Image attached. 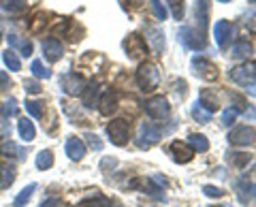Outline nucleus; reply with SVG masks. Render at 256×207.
I'll return each mask as SVG.
<instances>
[{"label": "nucleus", "instance_id": "4", "mask_svg": "<svg viewBox=\"0 0 256 207\" xmlns=\"http://www.w3.org/2000/svg\"><path fill=\"white\" fill-rule=\"evenodd\" d=\"M169 100L164 96H152L148 102H146V114L152 118V120H162V118L169 116Z\"/></svg>", "mask_w": 256, "mask_h": 207}, {"label": "nucleus", "instance_id": "14", "mask_svg": "<svg viewBox=\"0 0 256 207\" xmlns=\"http://www.w3.org/2000/svg\"><path fill=\"white\" fill-rule=\"evenodd\" d=\"M62 52H64L62 45H60V41H56V38H45L43 41V54L50 62H58L62 58Z\"/></svg>", "mask_w": 256, "mask_h": 207}, {"label": "nucleus", "instance_id": "44", "mask_svg": "<svg viewBox=\"0 0 256 207\" xmlns=\"http://www.w3.org/2000/svg\"><path fill=\"white\" fill-rule=\"evenodd\" d=\"M56 205H60V198H47V201H43L41 203V207H56Z\"/></svg>", "mask_w": 256, "mask_h": 207}, {"label": "nucleus", "instance_id": "32", "mask_svg": "<svg viewBox=\"0 0 256 207\" xmlns=\"http://www.w3.org/2000/svg\"><path fill=\"white\" fill-rule=\"evenodd\" d=\"M192 118H194L196 122H201V124H207V122L212 120V114H210V111H205V109L196 102V105L192 107Z\"/></svg>", "mask_w": 256, "mask_h": 207}, {"label": "nucleus", "instance_id": "40", "mask_svg": "<svg viewBox=\"0 0 256 207\" xmlns=\"http://www.w3.org/2000/svg\"><path fill=\"white\" fill-rule=\"evenodd\" d=\"M24 88H26V92H30V94H38V92H41V86H38L36 79H26Z\"/></svg>", "mask_w": 256, "mask_h": 207}, {"label": "nucleus", "instance_id": "34", "mask_svg": "<svg viewBox=\"0 0 256 207\" xmlns=\"http://www.w3.org/2000/svg\"><path fill=\"white\" fill-rule=\"evenodd\" d=\"M164 2L169 4V9H171L175 20H182L184 18V0H164Z\"/></svg>", "mask_w": 256, "mask_h": 207}, {"label": "nucleus", "instance_id": "16", "mask_svg": "<svg viewBox=\"0 0 256 207\" xmlns=\"http://www.w3.org/2000/svg\"><path fill=\"white\" fill-rule=\"evenodd\" d=\"M66 156L73 158V160H82V158L86 156V146H84V141L77 139V137H70V139L66 141Z\"/></svg>", "mask_w": 256, "mask_h": 207}, {"label": "nucleus", "instance_id": "49", "mask_svg": "<svg viewBox=\"0 0 256 207\" xmlns=\"http://www.w3.org/2000/svg\"><path fill=\"white\" fill-rule=\"evenodd\" d=\"M250 2H254V0H250Z\"/></svg>", "mask_w": 256, "mask_h": 207}, {"label": "nucleus", "instance_id": "41", "mask_svg": "<svg viewBox=\"0 0 256 207\" xmlns=\"http://www.w3.org/2000/svg\"><path fill=\"white\" fill-rule=\"evenodd\" d=\"M203 192H205L207 196H214V198L224 196V190H222V188H216V186H205V188H203Z\"/></svg>", "mask_w": 256, "mask_h": 207}, {"label": "nucleus", "instance_id": "18", "mask_svg": "<svg viewBox=\"0 0 256 207\" xmlns=\"http://www.w3.org/2000/svg\"><path fill=\"white\" fill-rule=\"evenodd\" d=\"M194 18L198 20V26H201V32L207 28V20H210V2L207 0H198L194 4Z\"/></svg>", "mask_w": 256, "mask_h": 207}, {"label": "nucleus", "instance_id": "9", "mask_svg": "<svg viewBox=\"0 0 256 207\" xmlns=\"http://www.w3.org/2000/svg\"><path fill=\"white\" fill-rule=\"evenodd\" d=\"M124 47H126V54L130 56L132 60L146 56V52H148V45H146V41H143L139 34H130V36H128L124 41Z\"/></svg>", "mask_w": 256, "mask_h": 207}, {"label": "nucleus", "instance_id": "38", "mask_svg": "<svg viewBox=\"0 0 256 207\" xmlns=\"http://www.w3.org/2000/svg\"><path fill=\"white\" fill-rule=\"evenodd\" d=\"M15 114H18V102H15V98H9L2 105V118H13Z\"/></svg>", "mask_w": 256, "mask_h": 207}, {"label": "nucleus", "instance_id": "2", "mask_svg": "<svg viewBox=\"0 0 256 207\" xmlns=\"http://www.w3.org/2000/svg\"><path fill=\"white\" fill-rule=\"evenodd\" d=\"M107 134H109L111 143L124 146V143L128 141V137H130V122L124 120V118H118V120H114L107 126Z\"/></svg>", "mask_w": 256, "mask_h": 207}, {"label": "nucleus", "instance_id": "35", "mask_svg": "<svg viewBox=\"0 0 256 207\" xmlns=\"http://www.w3.org/2000/svg\"><path fill=\"white\" fill-rule=\"evenodd\" d=\"M26 111L32 118H43V102L38 100H26Z\"/></svg>", "mask_w": 256, "mask_h": 207}, {"label": "nucleus", "instance_id": "22", "mask_svg": "<svg viewBox=\"0 0 256 207\" xmlns=\"http://www.w3.org/2000/svg\"><path fill=\"white\" fill-rule=\"evenodd\" d=\"M18 128H20V134H22V139H24V141H34L36 130H34V124H32L30 120H26V118H22Z\"/></svg>", "mask_w": 256, "mask_h": 207}, {"label": "nucleus", "instance_id": "10", "mask_svg": "<svg viewBox=\"0 0 256 207\" xmlns=\"http://www.w3.org/2000/svg\"><path fill=\"white\" fill-rule=\"evenodd\" d=\"M214 36H216V41H218L220 47H226L228 41H230V36H233V26H230V22H226V20L216 22Z\"/></svg>", "mask_w": 256, "mask_h": 207}, {"label": "nucleus", "instance_id": "5", "mask_svg": "<svg viewBox=\"0 0 256 207\" xmlns=\"http://www.w3.org/2000/svg\"><path fill=\"white\" fill-rule=\"evenodd\" d=\"M62 90L70 94V96H77V94H84L86 90V79L77 73H68L62 77Z\"/></svg>", "mask_w": 256, "mask_h": 207}, {"label": "nucleus", "instance_id": "47", "mask_svg": "<svg viewBox=\"0 0 256 207\" xmlns=\"http://www.w3.org/2000/svg\"><path fill=\"white\" fill-rule=\"evenodd\" d=\"M134 2H141V0H134Z\"/></svg>", "mask_w": 256, "mask_h": 207}, {"label": "nucleus", "instance_id": "36", "mask_svg": "<svg viewBox=\"0 0 256 207\" xmlns=\"http://www.w3.org/2000/svg\"><path fill=\"white\" fill-rule=\"evenodd\" d=\"M152 11H154L156 20H160V22L166 20V6L162 4V0H152Z\"/></svg>", "mask_w": 256, "mask_h": 207}, {"label": "nucleus", "instance_id": "27", "mask_svg": "<svg viewBox=\"0 0 256 207\" xmlns=\"http://www.w3.org/2000/svg\"><path fill=\"white\" fill-rule=\"evenodd\" d=\"M0 6L9 13H20L26 9V0H0Z\"/></svg>", "mask_w": 256, "mask_h": 207}, {"label": "nucleus", "instance_id": "13", "mask_svg": "<svg viewBox=\"0 0 256 207\" xmlns=\"http://www.w3.org/2000/svg\"><path fill=\"white\" fill-rule=\"evenodd\" d=\"M98 105H100V114H102V116H111V114H114V111L118 109V92L107 90V92L98 98Z\"/></svg>", "mask_w": 256, "mask_h": 207}, {"label": "nucleus", "instance_id": "30", "mask_svg": "<svg viewBox=\"0 0 256 207\" xmlns=\"http://www.w3.org/2000/svg\"><path fill=\"white\" fill-rule=\"evenodd\" d=\"M36 190V184H28L26 188L22 190V192L15 196V207H22V205H26L28 201H30V196H32V192Z\"/></svg>", "mask_w": 256, "mask_h": 207}, {"label": "nucleus", "instance_id": "15", "mask_svg": "<svg viewBox=\"0 0 256 207\" xmlns=\"http://www.w3.org/2000/svg\"><path fill=\"white\" fill-rule=\"evenodd\" d=\"M237 198H239V203H244V205H248V203H252L254 201V182L250 180H242L237 184Z\"/></svg>", "mask_w": 256, "mask_h": 207}, {"label": "nucleus", "instance_id": "21", "mask_svg": "<svg viewBox=\"0 0 256 207\" xmlns=\"http://www.w3.org/2000/svg\"><path fill=\"white\" fill-rule=\"evenodd\" d=\"M15 182V169L11 164H0V188H9Z\"/></svg>", "mask_w": 256, "mask_h": 207}, {"label": "nucleus", "instance_id": "17", "mask_svg": "<svg viewBox=\"0 0 256 207\" xmlns=\"http://www.w3.org/2000/svg\"><path fill=\"white\" fill-rule=\"evenodd\" d=\"M98 94H100V88H98V84H90V86H86V90H84V105L88 107V109H92V107H96L98 105Z\"/></svg>", "mask_w": 256, "mask_h": 207}, {"label": "nucleus", "instance_id": "39", "mask_svg": "<svg viewBox=\"0 0 256 207\" xmlns=\"http://www.w3.org/2000/svg\"><path fill=\"white\" fill-rule=\"evenodd\" d=\"M86 139H88V146H90L92 150H96V152H98V150H102V143H100V139L96 137V134L86 132Z\"/></svg>", "mask_w": 256, "mask_h": 207}, {"label": "nucleus", "instance_id": "25", "mask_svg": "<svg viewBox=\"0 0 256 207\" xmlns=\"http://www.w3.org/2000/svg\"><path fill=\"white\" fill-rule=\"evenodd\" d=\"M6 41H9V45H13V47H20L24 56H30L32 54V43L30 41H24V38H20L18 34H9V36H6Z\"/></svg>", "mask_w": 256, "mask_h": 207}, {"label": "nucleus", "instance_id": "29", "mask_svg": "<svg viewBox=\"0 0 256 207\" xmlns=\"http://www.w3.org/2000/svg\"><path fill=\"white\" fill-rule=\"evenodd\" d=\"M36 166L38 169H52L54 166V156H52V152L50 150H43V152H38V156H36Z\"/></svg>", "mask_w": 256, "mask_h": 207}, {"label": "nucleus", "instance_id": "6", "mask_svg": "<svg viewBox=\"0 0 256 207\" xmlns=\"http://www.w3.org/2000/svg\"><path fill=\"white\" fill-rule=\"evenodd\" d=\"M180 41L188 47V50L201 52L205 47V38L201 34H196L192 28H180Z\"/></svg>", "mask_w": 256, "mask_h": 207}, {"label": "nucleus", "instance_id": "45", "mask_svg": "<svg viewBox=\"0 0 256 207\" xmlns=\"http://www.w3.org/2000/svg\"><path fill=\"white\" fill-rule=\"evenodd\" d=\"M218 2H230V0H218Z\"/></svg>", "mask_w": 256, "mask_h": 207}, {"label": "nucleus", "instance_id": "8", "mask_svg": "<svg viewBox=\"0 0 256 207\" xmlns=\"http://www.w3.org/2000/svg\"><path fill=\"white\" fill-rule=\"evenodd\" d=\"M228 141L233 146H252L254 143V128L252 126H239V128L230 130Z\"/></svg>", "mask_w": 256, "mask_h": 207}, {"label": "nucleus", "instance_id": "24", "mask_svg": "<svg viewBox=\"0 0 256 207\" xmlns=\"http://www.w3.org/2000/svg\"><path fill=\"white\" fill-rule=\"evenodd\" d=\"M148 41L152 43V47H154V52H162V47H164V36L162 32H160L158 28H150L148 30Z\"/></svg>", "mask_w": 256, "mask_h": 207}, {"label": "nucleus", "instance_id": "31", "mask_svg": "<svg viewBox=\"0 0 256 207\" xmlns=\"http://www.w3.org/2000/svg\"><path fill=\"white\" fill-rule=\"evenodd\" d=\"M2 58H4V64L9 66V70H20V68H22V62H20L18 54H15L13 50H6Z\"/></svg>", "mask_w": 256, "mask_h": 207}, {"label": "nucleus", "instance_id": "12", "mask_svg": "<svg viewBox=\"0 0 256 207\" xmlns=\"http://www.w3.org/2000/svg\"><path fill=\"white\" fill-rule=\"evenodd\" d=\"M141 139H146V141L137 143V146L148 150L152 143H156V141L160 139V128H158V126H154V124H150V122L143 124V126H141Z\"/></svg>", "mask_w": 256, "mask_h": 207}, {"label": "nucleus", "instance_id": "42", "mask_svg": "<svg viewBox=\"0 0 256 207\" xmlns=\"http://www.w3.org/2000/svg\"><path fill=\"white\" fill-rule=\"evenodd\" d=\"M79 207H105V201L102 198H86Z\"/></svg>", "mask_w": 256, "mask_h": 207}, {"label": "nucleus", "instance_id": "19", "mask_svg": "<svg viewBox=\"0 0 256 207\" xmlns=\"http://www.w3.org/2000/svg\"><path fill=\"white\" fill-rule=\"evenodd\" d=\"M198 105H201L205 111H210V114L214 116L216 111H218V98H216L210 90H203V92H201V98H198Z\"/></svg>", "mask_w": 256, "mask_h": 207}, {"label": "nucleus", "instance_id": "43", "mask_svg": "<svg viewBox=\"0 0 256 207\" xmlns=\"http://www.w3.org/2000/svg\"><path fill=\"white\" fill-rule=\"evenodd\" d=\"M9 88H11V79L4 73H0V90H9Z\"/></svg>", "mask_w": 256, "mask_h": 207}, {"label": "nucleus", "instance_id": "37", "mask_svg": "<svg viewBox=\"0 0 256 207\" xmlns=\"http://www.w3.org/2000/svg\"><path fill=\"white\" fill-rule=\"evenodd\" d=\"M237 116H239V109L228 107V109L222 114V124H224V126H230V124H233V122L237 120Z\"/></svg>", "mask_w": 256, "mask_h": 207}, {"label": "nucleus", "instance_id": "7", "mask_svg": "<svg viewBox=\"0 0 256 207\" xmlns=\"http://www.w3.org/2000/svg\"><path fill=\"white\" fill-rule=\"evenodd\" d=\"M192 68H194V75H198L201 79H207V82H212V79L218 77V68H216L210 60L205 58H194L192 60Z\"/></svg>", "mask_w": 256, "mask_h": 207}, {"label": "nucleus", "instance_id": "48", "mask_svg": "<svg viewBox=\"0 0 256 207\" xmlns=\"http://www.w3.org/2000/svg\"><path fill=\"white\" fill-rule=\"evenodd\" d=\"M116 207H122V205H116Z\"/></svg>", "mask_w": 256, "mask_h": 207}, {"label": "nucleus", "instance_id": "23", "mask_svg": "<svg viewBox=\"0 0 256 207\" xmlns=\"http://www.w3.org/2000/svg\"><path fill=\"white\" fill-rule=\"evenodd\" d=\"M0 154L6 158H24V150L15 146L13 141H4L2 146H0Z\"/></svg>", "mask_w": 256, "mask_h": 207}, {"label": "nucleus", "instance_id": "26", "mask_svg": "<svg viewBox=\"0 0 256 207\" xmlns=\"http://www.w3.org/2000/svg\"><path fill=\"white\" fill-rule=\"evenodd\" d=\"M30 70H32V75H34L36 79H50V77H52V70L47 68V66H43L41 60H34V62H32Z\"/></svg>", "mask_w": 256, "mask_h": 207}, {"label": "nucleus", "instance_id": "33", "mask_svg": "<svg viewBox=\"0 0 256 207\" xmlns=\"http://www.w3.org/2000/svg\"><path fill=\"white\" fill-rule=\"evenodd\" d=\"M228 160L233 162V164H237V166H246L248 162L252 160V156L250 154H244V152H230L228 154Z\"/></svg>", "mask_w": 256, "mask_h": 207}, {"label": "nucleus", "instance_id": "11", "mask_svg": "<svg viewBox=\"0 0 256 207\" xmlns=\"http://www.w3.org/2000/svg\"><path fill=\"white\" fill-rule=\"evenodd\" d=\"M171 154H173L175 162H190L192 156H194V152L190 150V146L188 143H184V141H173L171 143Z\"/></svg>", "mask_w": 256, "mask_h": 207}, {"label": "nucleus", "instance_id": "1", "mask_svg": "<svg viewBox=\"0 0 256 207\" xmlns=\"http://www.w3.org/2000/svg\"><path fill=\"white\" fill-rule=\"evenodd\" d=\"M137 84L143 92H154L160 84V73L154 62H143L137 70Z\"/></svg>", "mask_w": 256, "mask_h": 207}, {"label": "nucleus", "instance_id": "46", "mask_svg": "<svg viewBox=\"0 0 256 207\" xmlns=\"http://www.w3.org/2000/svg\"><path fill=\"white\" fill-rule=\"evenodd\" d=\"M0 41H2V34H0Z\"/></svg>", "mask_w": 256, "mask_h": 207}, {"label": "nucleus", "instance_id": "20", "mask_svg": "<svg viewBox=\"0 0 256 207\" xmlns=\"http://www.w3.org/2000/svg\"><path fill=\"white\" fill-rule=\"evenodd\" d=\"M188 146H190L192 152L203 154V152H207V150H210V141H207L203 134H190V137H188Z\"/></svg>", "mask_w": 256, "mask_h": 207}, {"label": "nucleus", "instance_id": "28", "mask_svg": "<svg viewBox=\"0 0 256 207\" xmlns=\"http://www.w3.org/2000/svg\"><path fill=\"white\" fill-rule=\"evenodd\" d=\"M248 54H252V45L248 41H237L233 47H230V56H235V58H244Z\"/></svg>", "mask_w": 256, "mask_h": 207}, {"label": "nucleus", "instance_id": "3", "mask_svg": "<svg viewBox=\"0 0 256 207\" xmlns=\"http://www.w3.org/2000/svg\"><path fill=\"white\" fill-rule=\"evenodd\" d=\"M230 79H233L235 84L244 86L250 94H254V62L237 66V68H230Z\"/></svg>", "mask_w": 256, "mask_h": 207}]
</instances>
